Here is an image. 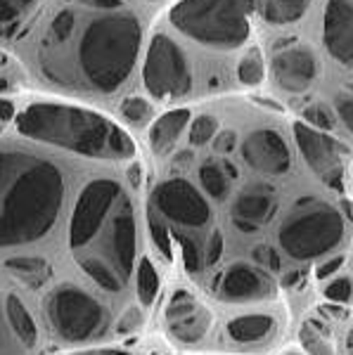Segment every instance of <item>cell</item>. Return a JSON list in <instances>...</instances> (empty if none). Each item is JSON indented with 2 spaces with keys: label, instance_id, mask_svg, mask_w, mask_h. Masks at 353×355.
Segmentation results:
<instances>
[{
  "label": "cell",
  "instance_id": "6da1fadb",
  "mask_svg": "<svg viewBox=\"0 0 353 355\" xmlns=\"http://www.w3.org/2000/svg\"><path fill=\"white\" fill-rule=\"evenodd\" d=\"M64 178L28 152H0V249L43 239L64 204Z\"/></svg>",
  "mask_w": 353,
  "mask_h": 355
},
{
  "label": "cell",
  "instance_id": "7a4b0ae2",
  "mask_svg": "<svg viewBox=\"0 0 353 355\" xmlns=\"http://www.w3.org/2000/svg\"><path fill=\"white\" fill-rule=\"evenodd\" d=\"M21 135L90 159H130L135 145L126 130L100 112L36 102L15 116Z\"/></svg>",
  "mask_w": 353,
  "mask_h": 355
},
{
  "label": "cell",
  "instance_id": "3957f363",
  "mask_svg": "<svg viewBox=\"0 0 353 355\" xmlns=\"http://www.w3.org/2000/svg\"><path fill=\"white\" fill-rule=\"evenodd\" d=\"M142 28L135 15L126 10L100 15L83 31L78 62L83 76L98 93H114L135 64Z\"/></svg>",
  "mask_w": 353,
  "mask_h": 355
},
{
  "label": "cell",
  "instance_id": "277c9868",
  "mask_svg": "<svg viewBox=\"0 0 353 355\" xmlns=\"http://www.w3.org/2000/svg\"><path fill=\"white\" fill-rule=\"evenodd\" d=\"M252 0H183L171 10V21L192 41L214 48H237L249 36Z\"/></svg>",
  "mask_w": 353,
  "mask_h": 355
},
{
  "label": "cell",
  "instance_id": "5b68a950",
  "mask_svg": "<svg viewBox=\"0 0 353 355\" xmlns=\"http://www.w3.org/2000/svg\"><path fill=\"white\" fill-rule=\"evenodd\" d=\"M304 214H294L280 227V244L292 259L311 261L332 251L344 239V218L337 209L301 199Z\"/></svg>",
  "mask_w": 353,
  "mask_h": 355
},
{
  "label": "cell",
  "instance_id": "8992f818",
  "mask_svg": "<svg viewBox=\"0 0 353 355\" xmlns=\"http://www.w3.org/2000/svg\"><path fill=\"white\" fill-rule=\"evenodd\" d=\"M45 313L57 334L71 343L93 339L107 327L105 306L74 284L57 287L45 303Z\"/></svg>",
  "mask_w": 353,
  "mask_h": 355
},
{
  "label": "cell",
  "instance_id": "52a82bcc",
  "mask_svg": "<svg viewBox=\"0 0 353 355\" xmlns=\"http://www.w3.org/2000/svg\"><path fill=\"white\" fill-rule=\"evenodd\" d=\"M123 197V190L117 180L110 178H98L90 180L83 187L76 199V206L71 211L69 220V249L74 254H81L85 246L95 242L102 225L110 218L119 199Z\"/></svg>",
  "mask_w": 353,
  "mask_h": 355
},
{
  "label": "cell",
  "instance_id": "ba28073f",
  "mask_svg": "<svg viewBox=\"0 0 353 355\" xmlns=\"http://www.w3.org/2000/svg\"><path fill=\"white\" fill-rule=\"evenodd\" d=\"M142 83H145L147 93L155 97H180L190 93V62L183 50L164 33H157L147 48Z\"/></svg>",
  "mask_w": 353,
  "mask_h": 355
},
{
  "label": "cell",
  "instance_id": "9c48e42d",
  "mask_svg": "<svg viewBox=\"0 0 353 355\" xmlns=\"http://www.w3.org/2000/svg\"><path fill=\"white\" fill-rule=\"evenodd\" d=\"M138 230H135V214L133 204L123 194L110 214V225L105 230L100 254H88V259H95L112 268L126 284L128 277L133 275V261H135V246H138ZM78 259V256H76Z\"/></svg>",
  "mask_w": 353,
  "mask_h": 355
},
{
  "label": "cell",
  "instance_id": "30bf717a",
  "mask_svg": "<svg viewBox=\"0 0 353 355\" xmlns=\"http://www.w3.org/2000/svg\"><path fill=\"white\" fill-rule=\"evenodd\" d=\"M152 199H155L159 214L178 225L202 227L212 220V206L185 178H171V180L162 182L152 194Z\"/></svg>",
  "mask_w": 353,
  "mask_h": 355
},
{
  "label": "cell",
  "instance_id": "8fae6325",
  "mask_svg": "<svg viewBox=\"0 0 353 355\" xmlns=\"http://www.w3.org/2000/svg\"><path fill=\"white\" fill-rule=\"evenodd\" d=\"M166 324L173 339L180 343H197L204 339L212 324V313L199 303L195 296L178 289L169 301L166 308Z\"/></svg>",
  "mask_w": 353,
  "mask_h": 355
},
{
  "label": "cell",
  "instance_id": "7c38bea8",
  "mask_svg": "<svg viewBox=\"0 0 353 355\" xmlns=\"http://www.w3.org/2000/svg\"><path fill=\"white\" fill-rule=\"evenodd\" d=\"M294 140L299 145V152L304 154L306 164L332 187H339L341 166H339V147L334 140H329L318 130L309 128L306 123H294Z\"/></svg>",
  "mask_w": 353,
  "mask_h": 355
},
{
  "label": "cell",
  "instance_id": "4fadbf2b",
  "mask_svg": "<svg viewBox=\"0 0 353 355\" xmlns=\"http://www.w3.org/2000/svg\"><path fill=\"white\" fill-rule=\"evenodd\" d=\"M242 157L254 171L266 173V175L287 173L289 164H292V157H289V150L280 137V133L268 130V128L254 130V133L244 140Z\"/></svg>",
  "mask_w": 353,
  "mask_h": 355
},
{
  "label": "cell",
  "instance_id": "5bb4252c",
  "mask_svg": "<svg viewBox=\"0 0 353 355\" xmlns=\"http://www.w3.org/2000/svg\"><path fill=\"white\" fill-rule=\"evenodd\" d=\"M273 73L275 81L289 93H304L309 90L318 73L316 57L309 48H292L273 57Z\"/></svg>",
  "mask_w": 353,
  "mask_h": 355
},
{
  "label": "cell",
  "instance_id": "9a60e30c",
  "mask_svg": "<svg viewBox=\"0 0 353 355\" xmlns=\"http://www.w3.org/2000/svg\"><path fill=\"white\" fill-rule=\"evenodd\" d=\"M325 45L341 64H353V8L346 0H329L325 12Z\"/></svg>",
  "mask_w": 353,
  "mask_h": 355
},
{
  "label": "cell",
  "instance_id": "2e32d148",
  "mask_svg": "<svg viewBox=\"0 0 353 355\" xmlns=\"http://www.w3.org/2000/svg\"><path fill=\"white\" fill-rule=\"evenodd\" d=\"M273 294V282L268 275H264L247 263H235L227 268L223 282H221V299L225 301H256Z\"/></svg>",
  "mask_w": 353,
  "mask_h": 355
},
{
  "label": "cell",
  "instance_id": "e0dca14e",
  "mask_svg": "<svg viewBox=\"0 0 353 355\" xmlns=\"http://www.w3.org/2000/svg\"><path fill=\"white\" fill-rule=\"evenodd\" d=\"M187 123H190V112L187 110H171L162 114L150 128V147L157 154H169L175 147L178 137L183 135Z\"/></svg>",
  "mask_w": 353,
  "mask_h": 355
},
{
  "label": "cell",
  "instance_id": "ac0fdd59",
  "mask_svg": "<svg viewBox=\"0 0 353 355\" xmlns=\"http://www.w3.org/2000/svg\"><path fill=\"white\" fill-rule=\"evenodd\" d=\"M275 214V199L266 192H244L235 202V218L259 227Z\"/></svg>",
  "mask_w": 353,
  "mask_h": 355
},
{
  "label": "cell",
  "instance_id": "d6986e66",
  "mask_svg": "<svg viewBox=\"0 0 353 355\" xmlns=\"http://www.w3.org/2000/svg\"><path fill=\"white\" fill-rule=\"evenodd\" d=\"M5 270L15 275L17 279L26 282L28 287H43L53 277V266L38 256H15L5 261Z\"/></svg>",
  "mask_w": 353,
  "mask_h": 355
},
{
  "label": "cell",
  "instance_id": "ffe728a7",
  "mask_svg": "<svg viewBox=\"0 0 353 355\" xmlns=\"http://www.w3.org/2000/svg\"><path fill=\"white\" fill-rule=\"evenodd\" d=\"M5 313H8V322L12 327L15 336L19 339L24 346H33L38 341V331H36V322H33L31 313L26 311L24 301L19 296L10 294L8 301H5Z\"/></svg>",
  "mask_w": 353,
  "mask_h": 355
},
{
  "label": "cell",
  "instance_id": "44dd1931",
  "mask_svg": "<svg viewBox=\"0 0 353 355\" xmlns=\"http://www.w3.org/2000/svg\"><path fill=\"white\" fill-rule=\"evenodd\" d=\"M273 327H275V322L268 315H244V318H237L227 324V334L240 343H254L266 339Z\"/></svg>",
  "mask_w": 353,
  "mask_h": 355
},
{
  "label": "cell",
  "instance_id": "7402d4cb",
  "mask_svg": "<svg viewBox=\"0 0 353 355\" xmlns=\"http://www.w3.org/2000/svg\"><path fill=\"white\" fill-rule=\"evenodd\" d=\"M76 261H78V266H81V270L88 275L98 287L107 289V291H121L123 287H126V284L121 282V277H119L112 268H107L105 263L88 259V256H78Z\"/></svg>",
  "mask_w": 353,
  "mask_h": 355
},
{
  "label": "cell",
  "instance_id": "603a6c76",
  "mask_svg": "<svg viewBox=\"0 0 353 355\" xmlns=\"http://www.w3.org/2000/svg\"><path fill=\"white\" fill-rule=\"evenodd\" d=\"M306 12V0H266L264 17L273 24H289Z\"/></svg>",
  "mask_w": 353,
  "mask_h": 355
},
{
  "label": "cell",
  "instance_id": "cb8c5ba5",
  "mask_svg": "<svg viewBox=\"0 0 353 355\" xmlns=\"http://www.w3.org/2000/svg\"><path fill=\"white\" fill-rule=\"evenodd\" d=\"M135 287H138V299L142 306H152L159 294V275H157V268L155 263L150 259H140L138 263V282H135Z\"/></svg>",
  "mask_w": 353,
  "mask_h": 355
},
{
  "label": "cell",
  "instance_id": "d4e9b609",
  "mask_svg": "<svg viewBox=\"0 0 353 355\" xmlns=\"http://www.w3.org/2000/svg\"><path fill=\"white\" fill-rule=\"evenodd\" d=\"M264 57H261V50L259 48H252L247 50V55L240 60V64H237V76H240V81L244 85H259L264 81Z\"/></svg>",
  "mask_w": 353,
  "mask_h": 355
},
{
  "label": "cell",
  "instance_id": "484cf974",
  "mask_svg": "<svg viewBox=\"0 0 353 355\" xmlns=\"http://www.w3.org/2000/svg\"><path fill=\"white\" fill-rule=\"evenodd\" d=\"M199 180H202V187L207 190L209 197L214 199L227 197V178L216 164H204L199 168Z\"/></svg>",
  "mask_w": 353,
  "mask_h": 355
},
{
  "label": "cell",
  "instance_id": "4316f807",
  "mask_svg": "<svg viewBox=\"0 0 353 355\" xmlns=\"http://www.w3.org/2000/svg\"><path fill=\"white\" fill-rule=\"evenodd\" d=\"M325 331V329H322ZM322 331L318 329L316 322H309L304 329H301V343H304L306 351H311L313 355H334L332 353V343H329Z\"/></svg>",
  "mask_w": 353,
  "mask_h": 355
},
{
  "label": "cell",
  "instance_id": "83f0119b",
  "mask_svg": "<svg viewBox=\"0 0 353 355\" xmlns=\"http://www.w3.org/2000/svg\"><path fill=\"white\" fill-rule=\"evenodd\" d=\"M216 130H218V121H216V116L202 114V116H197L190 125V145H195V147L207 145V142L216 135Z\"/></svg>",
  "mask_w": 353,
  "mask_h": 355
},
{
  "label": "cell",
  "instance_id": "f1b7e54d",
  "mask_svg": "<svg viewBox=\"0 0 353 355\" xmlns=\"http://www.w3.org/2000/svg\"><path fill=\"white\" fill-rule=\"evenodd\" d=\"M74 28H76V15L71 10H62V12L55 15L53 24H50V38L57 45H62L74 36Z\"/></svg>",
  "mask_w": 353,
  "mask_h": 355
},
{
  "label": "cell",
  "instance_id": "f546056e",
  "mask_svg": "<svg viewBox=\"0 0 353 355\" xmlns=\"http://www.w3.org/2000/svg\"><path fill=\"white\" fill-rule=\"evenodd\" d=\"M121 116L130 123H145L152 116V105L145 97L130 95L121 102Z\"/></svg>",
  "mask_w": 353,
  "mask_h": 355
},
{
  "label": "cell",
  "instance_id": "4dcf8cb0",
  "mask_svg": "<svg viewBox=\"0 0 353 355\" xmlns=\"http://www.w3.org/2000/svg\"><path fill=\"white\" fill-rule=\"evenodd\" d=\"M147 227H150V237H152V242L157 244V249L162 251V256L166 261L173 259V242H171V232L166 230V225H162L157 218H152L150 216V220H147Z\"/></svg>",
  "mask_w": 353,
  "mask_h": 355
},
{
  "label": "cell",
  "instance_id": "1f68e13d",
  "mask_svg": "<svg viewBox=\"0 0 353 355\" xmlns=\"http://www.w3.org/2000/svg\"><path fill=\"white\" fill-rule=\"evenodd\" d=\"M36 0H0V26L17 21Z\"/></svg>",
  "mask_w": 353,
  "mask_h": 355
},
{
  "label": "cell",
  "instance_id": "d6a6232c",
  "mask_svg": "<svg viewBox=\"0 0 353 355\" xmlns=\"http://www.w3.org/2000/svg\"><path fill=\"white\" fill-rule=\"evenodd\" d=\"M180 242V249H183V266L187 272H197L202 268V259H199V249H197V242L187 234H175Z\"/></svg>",
  "mask_w": 353,
  "mask_h": 355
},
{
  "label": "cell",
  "instance_id": "836d02e7",
  "mask_svg": "<svg viewBox=\"0 0 353 355\" xmlns=\"http://www.w3.org/2000/svg\"><path fill=\"white\" fill-rule=\"evenodd\" d=\"M140 324H142V311L135 306H130L121 313V318L117 320V334H130V331H138Z\"/></svg>",
  "mask_w": 353,
  "mask_h": 355
},
{
  "label": "cell",
  "instance_id": "e575fe53",
  "mask_svg": "<svg viewBox=\"0 0 353 355\" xmlns=\"http://www.w3.org/2000/svg\"><path fill=\"white\" fill-rule=\"evenodd\" d=\"M304 119L309 123H316V125H320V128H334V119H332V114H329L327 107H322V105H313L309 107V110L304 112Z\"/></svg>",
  "mask_w": 353,
  "mask_h": 355
},
{
  "label": "cell",
  "instance_id": "d590c367",
  "mask_svg": "<svg viewBox=\"0 0 353 355\" xmlns=\"http://www.w3.org/2000/svg\"><path fill=\"white\" fill-rule=\"evenodd\" d=\"M351 294H353V287H351V279H346V277H341V279H334L332 284L325 289V296L329 301H349L351 299Z\"/></svg>",
  "mask_w": 353,
  "mask_h": 355
},
{
  "label": "cell",
  "instance_id": "8d00e7d4",
  "mask_svg": "<svg viewBox=\"0 0 353 355\" xmlns=\"http://www.w3.org/2000/svg\"><path fill=\"white\" fill-rule=\"evenodd\" d=\"M223 232L221 230H214L212 232V237H209V242H207V263L209 266H216V263L221 261V256H223Z\"/></svg>",
  "mask_w": 353,
  "mask_h": 355
},
{
  "label": "cell",
  "instance_id": "74e56055",
  "mask_svg": "<svg viewBox=\"0 0 353 355\" xmlns=\"http://www.w3.org/2000/svg\"><path fill=\"white\" fill-rule=\"evenodd\" d=\"M254 259L259 263H264V266H268L270 270H277V268H280V259H277V254L270 249V246H256Z\"/></svg>",
  "mask_w": 353,
  "mask_h": 355
},
{
  "label": "cell",
  "instance_id": "f35d334b",
  "mask_svg": "<svg viewBox=\"0 0 353 355\" xmlns=\"http://www.w3.org/2000/svg\"><path fill=\"white\" fill-rule=\"evenodd\" d=\"M337 112H339L341 121L346 123V128L353 133V97L339 95L337 97Z\"/></svg>",
  "mask_w": 353,
  "mask_h": 355
},
{
  "label": "cell",
  "instance_id": "ab89813d",
  "mask_svg": "<svg viewBox=\"0 0 353 355\" xmlns=\"http://www.w3.org/2000/svg\"><path fill=\"white\" fill-rule=\"evenodd\" d=\"M237 142V133L235 130H223V133L216 135L214 140V150L218 154H225V152H232V147H235Z\"/></svg>",
  "mask_w": 353,
  "mask_h": 355
},
{
  "label": "cell",
  "instance_id": "60d3db41",
  "mask_svg": "<svg viewBox=\"0 0 353 355\" xmlns=\"http://www.w3.org/2000/svg\"><path fill=\"white\" fill-rule=\"evenodd\" d=\"M83 5L93 10H102V12H114V10H121V0H83Z\"/></svg>",
  "mask_w": 353,
  "mask_h": 355
},
{
  "label": "cell",
  "instance_id": "b9f144b4",
  "mask_svg": "<svg viewBox=\"0 0 353 355\" xmlns=\"http://www.w3.org/2000/svg\"><path fill=\"white\" fill-rule=\"evenodd\" d=\"M344 266V256H337V259H332V261H327V263H322V266H318V277L320 279H325L329 277V275H334L339 270V268Z\"/></svg>",
  "mask_w": 353,
  "mask_h": 355
},
{
  "label": "cell",
  "instance_id": "7bdbcfd3",
  "mask_svg": "<svg viewBox=\"0 0 353 355\" xmlns=\"http://www.w3.org/2000/svg\"><path fill=\"white\" fill-rule=\"evenodd\" d=\"M15 105L10 100H0V121H10V119H15Z\"/></svg>",
  "mask_w": 353,
  "mask_h": 355
},
{
  "label": "cell",
  "instance_id": "ee69618b",
  "mask_svg": "<svg viewBox=\"0 0 353 355\" xmlns=\"http://www.w3.org/2000/svg\"><path fill=\"white\" fill-rule=\"evenodd\" d=\"M76 355H130L126 351H119V348H95V351H83Z\"/></svg>",
  "mask_w": 353,
  "mask_h": 355
},
{
  "label": "cell",
  "instance_id": "f6af8a7d",
  "mask_svg": "<svg viewBox=\"0 0 353 355\" xmlns=\"http://www.w3.org/2000/svg\"><path fill=\"white\" fill-rule=\"evenodd\" d=\"M128 180H130V185H133V187L140 185V166L138 164L128 166Z\"/></svg>",
  "mask_w": 353,
  "mask_h": 355
},
{
  "label": "cell",
  "instance_id": "bcb514c9",
  "mask_svg": "<svg viewBox=\"0 0 353 355\" xmlns=\"http://www.w3.org/2000/svg\"><path fill=\"white\" fill-rule=\"evenodd\" d=\"M322 311H325V313H329V315H332V318H344V308H334V306H327V308H322Z\"/></svg>",
  "mask_w": 353,
  "mask_h": 355
},
{
  "label": "cell",
  "instance_id": "7dc6e473",
  "mask_svg": "<svg viewBox=\"0 0 353 355\" xmlns=\"http://www.w3.org/2000/svg\"><path fill=\"white\" fill-rule=\"evenodd\" d=\"M235 225L240 227L242 232H254V230H256L254 225H249V223H244V220H240V218H235Z\"/></svg>",
  "mask_w": 353,
  "mask_h": 355
},
{
  "label": "cell",
  "instance_id": "c3c4849f",
  "mask_svg": "<svg viewBox=\"0 0 353 355\" xmlns=\"http://www.w3.org/2000/svg\"><path fill=\"white\" fill-rule=\"evenodd\" d=\"M223 168H225V173L227 175H230V178H237V168H235V166H232V164H223Z\"/></svg>",
  "mask_w": 353,
  "mask_h": 355
},
{
  "label": "cell",
  "instance_id": "681fc988",
  "mask_svg": "<svg viewBox=\"0 0 353 355\" xmlns=\"http://www.w3.org/2000/svg\"><path fill=\"white\" fill-rule=\"evenodd\" d=\"M187 159H192V152H180L178 157H175V162H178V164H185Z\"/></svg>",
  "mask_w": 353,
  "mask_h": 355
},
{
  "label": "cell",
  "instance_id": "f907efd6",
  "mask_svg": "<svg viewBox=\"0 0 353 355\" xmlns=\"http://www.w3.org/2000/svg\"><path fill=\"white\" fill-rule=\"evenodd\" d=\"M346 351H349V355H353V329L349 331V336H346Z\"/></svg>",
  "mask_w": 353,
  "mask_h": 355
},
{
  "label": "cell",
  "instance_id": "816d5d0a",
  "mask_svg": "<svg viewBox=\"0 0 353 355\" xmlns=\"http://www.w3.org/2000/svg\"><path fill=\"white\" fill-rule=\"evenodd\" d=\"M5 62H8V60H5V55L0 53V73H3V69H5Z\"/></svg>",
  "mask_w": 353,
  "mask_h": 355
},
{
  "label": "cell",
  "instance_id": "f5cc1de1",
  "mask_svg": "<svg viewBox=\"0 0 353 355\" xmlns=\"http://www.w3.org/2000/svg\"><path fill=\"white\" fill-rule=\"evenodd\" d=\"M0 130H3V121H0Z\"/></svg>",
  "mask_w": 353,
  "mask_h": 355
}]
</instances>
